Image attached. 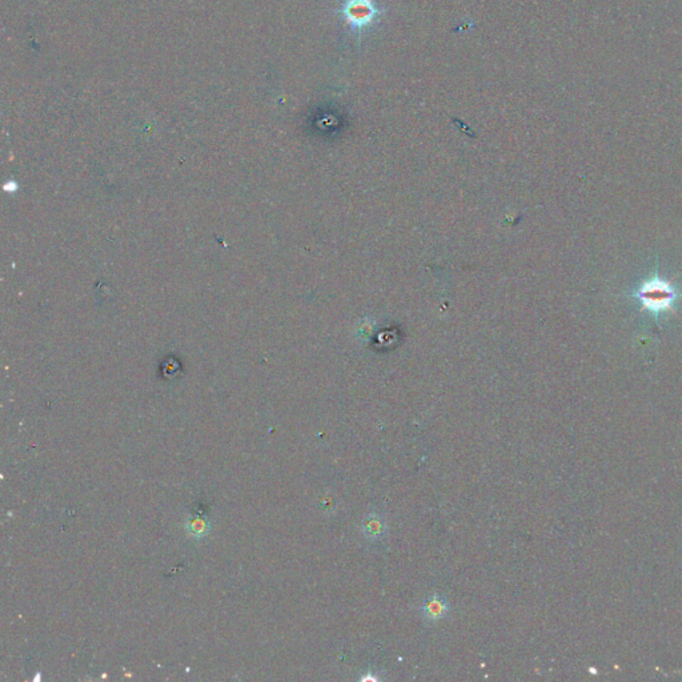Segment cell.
<instances>
[{"label":"cell","instance_id":"3957f363","mask_svg":"<svg viewBox=\"0 0 682 682\" xmlns=\"http://www.w3.org/2000/svg\"><path fill=\"white\" fill-rule=\"evenodd\" d=\"M421 616L428 624H436L446 619L451 612V604L442 594H432L424 598L421 604Z\"/></svg>","mask_w":682,"mask_h":682},{"label":"cell","instance_id":"277c9868","mask_svg":"<svg viewBox=\"0 0 682 682\" xmlns=\"http://www.w3.org/2000/svg\"><path fill=\"white\" fill-rule=\"evenodd\" d=\"M373 13L375 11L369 6L368 0H354L347 7L348 16L354 20V23H356V25H361V23L369 22L372 19Z\"/></svg>","mask_w":682,"mask_h":682},{"label":"cell","instance_id":"5b68a950","mask_svg":"<svg viewBox=\"0 0 682 682\" xmlns=\"http://www.w3.org/2000/svg\"><path fill=\"white\" fill-rule=\"evenodd\" d=\"M208 531V524L205 520L200 517H195L188 522V532L193 536H202Z\"/></svg>","mask_w":682,"mask_h":682},{"label":"cell","instance_id":"6da1fadb","mask_svg":"<svg viewBox=\"0 0 682 682\" xmlns=\"http://www.w3.org/2000/svg\"><path fill=\"white\" fill-rule=\"evenodd\" d=\"M631 296L641 303L640 314L648 311L655 316L657 327L660 324V316L662 314L670 312L674 316H678L674 304L682 299V293L671 281L660 276L658 262L656 263L655 275L644 280L638 285V288L631 293Z\"/></svg>","mask_w":682,"mask_h":682},{"label":"cell","instance_id":"7a4b0ae2","mask_svg":"<svg viewBox=\"0 0 682 682\" xmlns=\"http://www.w3.org/2000/svg\"><path fill=\"white\" fill-rule=\"evenodd\" d=\"M361 534L366 543H379L384 541L388 536L387 520L380 512H369L363 518Z\"/></svg>","mask_w":682,"mask_h":682}]
</instances>
